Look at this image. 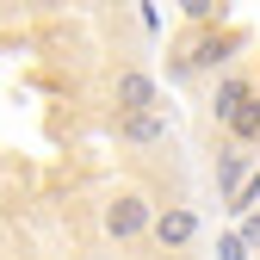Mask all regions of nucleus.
Wrapping results in <instances>:
<instances>
[{"instance_id":"nucleus-1","label":"nucleus","mask_w":260,"mask_h":260,"mask_svg":"<svg viewBox=\"0 0 260 260\" xmlns=\"http://www.w3.org/2000/svg\"><path fill=\"white\" fill-rule=\"evenodd\" d=\"M100 223H106V236H112L118 248H124V242H149V230H155V205L143 199L137 186H124V192H112V199H106Z\"/></svg>"},{"instance_id":"nucleus-2","label":"nucleus","mask_w":260,"mask_h":260,"mask_svg":"<svg viewBox=\"0 0 260 260\" xmlns=\"http://www.w3.org/2000/svg\"><path fill=\"white\" fill-rule=\"evenodd\" d=\"M112 106H118V118H130V112H168L161 106V81L143 69V62H124V69L112 75Z\"/></svg>"},{"instance_id":"nucleus-3","label":"nucleus","mask_w":260,"mask_h":260,"mask_svg":"<svg viewBox=\"0 0 260 260\" xmlns=\"http://www.w3.org/2000/svg\"><path fill=\"white\" fill-rule=\"evenodd\" d=\"M149 242H155L161 254H186L192 242H199V211H192V205H168V211H155Z\"/></svg>"},{"instance_id":"nucleus-4","label":"nucleus","mask_w":260,"mask_h":260,"mask_svg":"<svg viewBox=\"0 0 260 260\" xmlns=\"http://www.w3.org/2000/svg\"><path fill=\"white\" fill-rule=\"evenodd\" d=\"M230 50H236V38H186L180 44V62H174V75L186 81V75H205V69H223V62H230Z\"/></svg>"},{"instance_id":"nucleus-5","label":"nucleus","mask_w":260,"mask_h":260,"mask_svg":"<svg viewBox=\"0 0 260 260\" xmlns=\"http://www.w3.org/2000/svg\"><path fill=\"white\" fill-rule=\"evenodd\" d=\"M168 112H130V118H118L112 112V137L118 143H130V149H155V143H168Z\"/></svg>"},{"instance_id":"nucleus-6","label":"nucleus","mask_w":260,"mask_h":260,"mask_svg":"<svg viewBox=\"0 0 260 260\" xmlns=\"http://www.w3.org/2000/svg\"><path fill=\"white\" fill-rule=\"evenodd\" d=\"M248 100H254V81H248V75H223L217 93H211V118H217V124H230Z\"/></svg>"},{"instance_id":"nucleus-7","label":"nucleus","mask_w":260,"mask_h":260,"mask_svg":"<svg viewBox=\"0 0 260 260\" xmlns=\"http://www.w3.org/2000/svg\"><path fill=\"white\" fill-rule=\"evenodd\" d=\"M248 180H254V155L248 149H223V161H217V199H236Z\"/></svg>"},{"instance_id":"nucleus-8","label":"nucleus","mask_w":260,"mask_h":260,"mask_svg":"<svg viewBox=\"0 0 260 260\" xmlns=\"http://www.w3.org/2000/svg\"><path fill=\"white\" fill-rule=\"evenodd\" d=\"M223 130H230V149H254V143H260V93H254V100L223 124Z\"/></svg>"},{"instance_id":"nucleus-9","label":"nucleus","mask_w":260,"mask_h":260,"mask_svg":"<svg viewBox=\"0 0 260 260\" xmlns=\"http://www.w3.org/2000/svg\"><path fill=\"white\" fill-rule=\"evenodd\" d=\"M254 199H260V168H254V180H248L236 199H230V211H236V217H254Z\"/></svg>"},{"instance_id":"nucleus-10","label":"nucleus","mask_w":260,"mask_h":260,"mask_svg":"<svg viewBox=\"0 0 260 260\" xmlns=\"http://www.w3.org/2000/svg\"><path fill=\"white\" fill-rule=\"evenodd\" d=\"M217 254H223V260H248V242H242V230H236V236H223V248H217Z\"/></svg>"},{"instance_id":"nucleus-11","label":"nucleus","mask_w":260,"mask_h":260,"mask_svg":"<svg viewBox=\"0 0 260 260\" xmlns=\"http://www.w3.org/2000/svg\"><path fill=\"white\" fill-rule=\"evenodd\" d=\"M242 242H248V254H260V211L242 217Z\"/></svg>"}]
</instances>
